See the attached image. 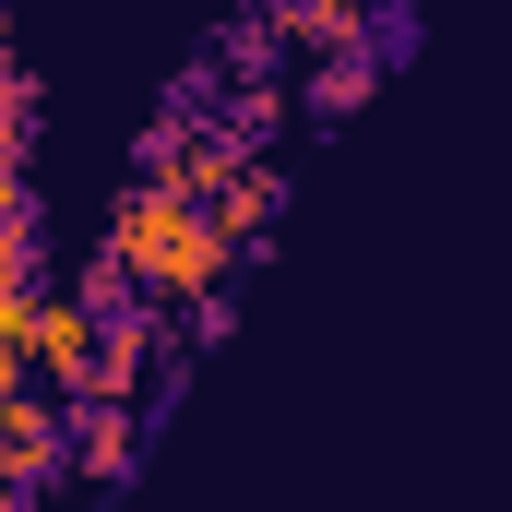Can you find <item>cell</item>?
Instances as JSON below:
<instances>
[{"label": "cell", "instance_id": "1", "mask_svg": "<svg viewBox=\"0 0 512 512\" xmlns=\"http://www.w3.org/2000/svg\"><path fill=\"white\" fill-rule=\"evenodd\" d=\"M227 227H215V203H191V191H167V179H131L120 215H108V262H120L143 298H215L227 286Z\"/></svg>", "mask_w": 512, "mask_h": 512}, {"label": "cell", "instance_id": "2", "mask_svg": "<svg viewBox=\"0 0 512 512\" xmlns=\"http://www.w3.org/2000/svg\"><path fill=\"white\" fill-rule=\"evenodd\" d=\"M60 453H72V417H48L36 393L12 382V393H0V489H48Z\"/></svg>", "mask_w": 512, "mask_h": 512}, {"label": "cell", "instance_id": "3", "mask_svg": "<svg viewBox=\"0 0 512 512\" xmlns=\"http://www.w3.org/2000/svg\"><path fill=\"white\" fill-rule=\"evenodd\" d=\"M24 358L60 393H84L96 382V310H84V298H36V310H24Z\"/></svg>", "mask_w": 512, "mask_h": 512}, {"label": "cell", "instance_id": "4", "mask_svg": "<svg viewBox=\"0 0 512 512\" xmlns=\"http://www.w3.org/2000/svg\"><path fill=\"white\" fill-rule=\"evenodd\" d=\"M155 382V322H143V310H120V322H96V405H131V393Z\"/></svg>", "mask_w": 512, "mask_h": 512}, {"label": "cell", "instance_id": "5", "mask_svg": "<svg viewBox=\"0 0 512 512\" xmlns=\"http://www.w3.org/2000/svg\"><path fill=\"white\" fill-rule=\"evenodd\" d=\"M262 12H274V36H298V48L322 60V48H358L393 0H262Z\"/></svg>", "mask_w": 512, "mask_h": 512}, {"label": "cell", "instance_id": "6", "mask_svg": "<svg viewBox=\"0 0 512 512\" xmlns=\"http://www.w3.org/2000/svg\"><path fill=\"white\" fill-rule=\"evenodd\" d=\"M274 215H286V179H274V155H239V167L215 179V227H227V239L251 251V239L274 227Z\"/></svg>", "mask_w": 512, "mask_h": 512}, {"label": "cell", "instance_id": "7", "mask_svg": "<svg viewBox=\"0 0 512 512\" xmlns=\"http://www.w3.org/2000/svg\"><path fill=\"white\" fill-rule=\"evenodd\" d=\"M60 417H72V465H84V477H131V453H143V441H131V405H96V393H72Z\"/></svg>", "mask_w": 512, "mask_h": 512}, {"label": "cell", "instance_id": "8", "mask_svg": "<svg viewBox=\"0 0 512 512\" xmlns=\"http://www.w3.org/2000/svg\"><path fill=\"white\" fill-rule=\"evenodd\" d=\"M370 84H382V48H370V36H358V48H322V60H310V120H358Z\"/></svg>", "mask_w": 512, "mask_h": 512}, {"label": "cell", "instance_id": "9", "mask_svg": "<svg viewBox=\"0 0 512 512\" xmlns=\"http://www.w3.org/2000/svg\"><path fill=\"white\" fill-rule=\"evenodd\" d=\"M0 262H36V191H24V167H0Z\"/></svg>", "mask_w": 512, "mask_h": 512}, {"label": "cell", "instance_id": "10", "mask_svg": "<svg viewBox=\"0 0 512 512\" xmlns=\"http://www.w3.org/2000/svg\"><path fill=\"white\" fill-rule=\"evenodd\" d=\"M24 120H36V84H24V72H12V84H0V167H12V155H24Z\"/></svg>", "mask_w": 512, "mask_h": 512}, {"label": "cell", "instance_id": "11", "mask_svg": "<svg viewBox=\"0 0 512 512\" xmlns=\"http://www.w3.org/2000/svg\"><path fill=\"white\" fill-rule=\"evenodd\" d=\"M0 84H12V24H0Z\"/></svg>", "mask_w": 512, "mask_h": 512}]
</instances>
